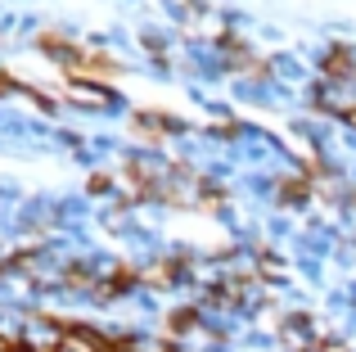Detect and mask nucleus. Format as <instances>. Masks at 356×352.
<instances>
[{"instance_id": "nucleus-1", "label": "nucleus", "mask_w": 356, "mask_h": 352, "mask_svg": "<svg viewBox=\"0 0 356 352\" xmlns=\"http://www.w3.org/2000/svg\"><path fill=\"white\" fill-rule=\"evenodd\" d=\"M63 335H68V326H59V321H50V317H36V321L23 326L18 348H27V352H59Z\"/></svg>"}, {"instance_id": "nucleus-2", "label": "nucleus", "mask_w": 356, "mask_h": 352, "mask_svg": "<svg viewBox=\"0 0 356 352\" xmlns=\"http://www.w3.org/2000/svg\"><path fill=\"white\" fill-rule=\"evenodd\" d=\"M72 99H86V104H108L104 90H90V86H81V81H72Z\"/></svg>"}, {"instance_id": "nucleus-3", "label": "nucleus", "mask_w": 356, "mask_h": 352, "mask_svg": "<svg viewBox=\"0 0 356 352\" xmlns=\"http://www.w3.org/2000/svg\"><path fill=\"white\" fill-rule=\"evenodd\" d=\"M0 352H18V339H9V335H0Z\"/></svg>"}, {"instance_id": "nucleus-4", "label": "nucleus", "mask_w": 356, "mask_h": 352, "mask_svg": "<svg viewBox=\"0 0 356 352\" xmlns=\"http://www.w3.org/2000/svg\"><path fill=\"white\" fill-rule=\"evenodd\" d=\"M0 90H9V77H5V72H0Z\"/></svg>"}]
</instances>
